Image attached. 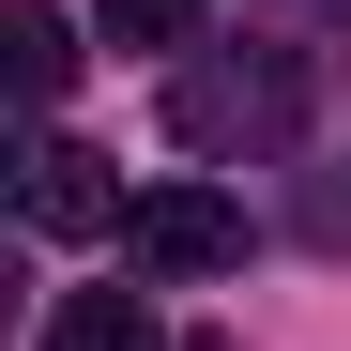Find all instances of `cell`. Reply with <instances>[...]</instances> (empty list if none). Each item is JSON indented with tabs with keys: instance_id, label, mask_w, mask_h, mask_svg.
<instances>
[{
	"instance_id": "6da1fadb",
	"label": "cell",
	"mask_w": 351,
	"mask_h": 351,
	"mask_svg": "<svg viewBox=\"0 0 351 351\" xmlns=\"http://www.w3.org/2000/svg\"><path fill=\"white\" fill-rule=\"evenodd\" d=\"M168 138L184 153H290L306 138V62H184L168 77Z\"/></svg>"
},
{
	"instance_id": "7a4b0ae2",
	"label": "cell",
	"mask_w": 351,
	"mask_h": 351,
	"mask_svg": "<svg viewBox=\"0 0 351 351\" xmlns=\"http://www.w3.org/2000/svg\"><path fill=\"white\" fill-rule=\"evenodd\" d=\"M123 260H138V275H229V260H245V199H214V184H138Z\"/></svg>"
},
{
	"instance_id": "3957f363",
	"label": "cell",
	"mask_w": 351,
	"mask_h": 351,
	"mask_svg": "<svg viewBox=\"0 0 351 351\" xmlns=\"http://www.w3.org/2000/svg\"><path fill=\"white\" fill-rule=\"evenodd\" d=\"M16 214L46 229V245H92V229H123L138 199H123V168H107V153H77V138H31V168H16Z\"/></svg>"
},
{
	"instance_id": "277c9868",
	"label": "cell",
	"mask_w": 351,
	"mask_h": 351,
	"mask_svg": "<svg viewBox=\"0 0 351 351\" xmlns=\"http://www.w3.org/2000/svg\"><path fill=\"white\" fill-rule=\"evenodd\" d=\"M46 351H168V336H153V306H138V290H77V306L46 321Z\"/></svg>"
},
{
	"instance_id": "5b68a950",
	"label": "cell",
	"mask_w": 351,
	"mask_h": 351,
	"mask_svg": "<svg viewBox=\"0 0 351 351\" xmlns=\"http://www.w3.org/2000/svg\"><path fill=\"white\" fill-rule=\"evenodd\" d=\"M0 46H16V92H31V107H46V92L77 77V46H62V16H31V0L0 16Z\"/></svg>"
},
{
	"instance_id": "8992f818",
	"label": "cell",
	"mask_w": 351,
	"mask_h": 351,
	"mask_svg": "<svg viewBox=\"0 0 351 351\" xmlns=\"http://www.w3.org/2000/svg\"><path fill=\"white\" fill-rule=\"evenodd\" d=\"M92 16H107V46H184L199 0H92Z\"/></svg>"
},
{
	"instance_id": "52a82bcc",
	"label": "cell",
	"mask_w": 351,
	"mask_h": 351,
	"mask_svg": "<svg viewBox=\"0 0 351 351\" xmlns=\"http://www.w3.org/2000/svg\"><path fill=\"white\" fill-rule=\"evenodd\" d=\"M290 16H306V31H351V0H290Z\"/></svg>"
}]
</instances>
